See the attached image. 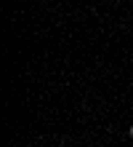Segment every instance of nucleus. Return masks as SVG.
I'll return each instance as SVG.
<instances>
[{"instance_id": "obj_1", "label": "nucleus", "mask_w": 133, "mask_h": 147, "mask_svg": "<svg viewBox=\"0 0 133 147\" xmlns=\"http://www.w3.org/2000/svg\"><path fill=\"white\" fill-rule=\"evenodd\" d=\"M130 136H133V126H130Z\"/></svg>"}]
</instances>
